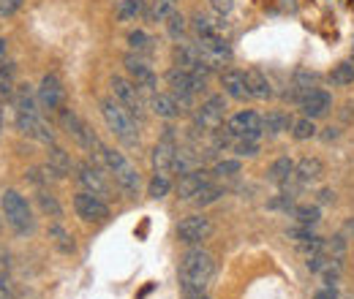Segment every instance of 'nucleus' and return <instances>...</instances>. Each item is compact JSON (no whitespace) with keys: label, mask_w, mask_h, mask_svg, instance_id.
Returning <instances> with one entry per match:
<instances>
[{"label":"nucleus","mask_w":354,"mask_h":299,"mask_svg":"<svg viewBox=\"0 0 354 299\" xmlns=\"http://www.w3.org/2000/svg\"><path fill=\"white\" fill-rule=\"evenodd\" d=\"M177 278H180V289H183L185 297L205 294L210 289L213 278H216V258L202 248H191L185 256L180 258Z\"/></svg>","instance_id":"1"},{"label":"nucleus","mask_w":354,"mask_h":299,"mask_svg":"<svg viewBox=\"0 0 354 299\" xmlns=\"http://www.w3.org/2000/svg\"><path fill=\"white\" fill-rule=\"evenodd\" d=\"M0 210H3V218L6 223L11 226V231L17 237H28L36 231V218H33V210L28 204V199L19 193V191H3L0 196Z\"/></svg>","instance_id":"2"},{"label":"nucleus","mask_w":354,"mask_h":299,"mask_svg":"<svg viewBox=\"0 0 354 299\" xmlns=\"http://www.w3.org/2000/svg\"><path fill=\"white\" fill-rule=\"evenodd\" d=\"M101 115H104L106 128L115 133V139H118L123 147H136V144H139L136 120H133L131 115H129L115 98H104V101H101Z\"/></svg>","instance_id":"3"},{"label":"nucleus","mask_w":354,"mask_h":299,"mask_svg":"<svg viewBox=\"0 0 354 299\" xmlns=\"http://www.w3.org/2000/svg\"><path fill=\"white\" fill-rule=\"evenodd\" d=\"M101 166L112 174L115 185H118L126 196H136V193H139V188H142V177H139V171L133 169L131 161H129L123 153L104 147V153H101Z\"/></svg>","instance_id":"4"},{"label":"nucleus","mask_w":354,"mask_h":299,"mask_svg":"<svg viewBox=\"0 0 354 299\" xmlns=\"http://www.w3.org/2000/svg\"><path fill=\"white\" fill-rule=\"evenodd\" d=\"M167 85H169V93L180 101V106L191 109L194 98L205 90V79H199V77H194V74H188V71H183V68L175 66V68L167 71Z\"/></svg>","instance_id":"5"},{"label":"nucleus","mask_w":354,"mask_h":299,"mask_svg":"<svg viewBox=\"0 0 354 299\" xmlns=\"http://www.w3.org/2000/svg\"><path fill=\"white\" fill-rule=\"evenodd\" d=\"M112 98L131 115L136 123H142V117H145V101H142V90L133 85L131 79L112 77Z\"/></svg>","instance_id":"6"},{"label":"nucleus","mask_w":354,"mask_h":299,"mask_svg":"<svg viewBox=\"0 0 354 299\" xmlns=\"http://www.w3.org/2000/svg\"><path fill=\"white\" fill-rule=\"evenodd\" d=\"M175 63H177V68H183V71H188V74H194V77H199V79H205V82H207V77L213 74V68L207 66V60H205V55L199 52L196 44L177 41Z\"/></svg>","instance_id":"7"},{"label":"nucleus","mask_w":354,"mask_h":299,"mask_svg":"<svg viewBox=\"0 0 354 299\" xmlns=\"http://www.w3.org/2000/svg\"><path fill=\"white\" fill-rule=\"evenodd\" d=\"M223 115H226V104H223V95H210L194 115V123L196 128L205 131V133H216L223 126Z\"/></svg>","instance_id":"8"},{"label":"nucleus","mask_w":354,"mask_h":299,"mask_svg":"<svg viewBox=\"0 0 354 299\" xmlns=\"http://www.w3.org/2000/svg\"><path fill=\"white\" fill-rule=\"evenodd\" d=\"M226 133H229L232 139H254V142H259V136L265 133V126H262V117H259L257 112L243 109V112H237L234 117H229Z\"/></svg>","instance_id":"9"},{"label":"nucleus","mask_w":354,"mask_h":299,"mask_svg":"<svg viewBox=\"0 0 354 299\" xmlns=\"http://www.w3.org/2000/svg\"><path fill=\"white\" fill-rule=\"evenodd\" d=\"M210 231H213L210 218H205V215H188L177 226V240L183 245H191L194 248V245H202L210 237Z\"/></svg>","instance_id":"10"},{"label":"nucleus","mask_w":354,"mask_h":299,"mask_svg":"<svg viewBox=\"0 0 354 299\" xmlns=\"http://www.w3.org/2000/svg\"><path fill=\"white\" fill-rule=\"evenodd\" d=\"M177 142L172 128L164 131V136L158 139V144L153 147V155H150V164L156 174H172L175 171V158H177Z\"/></svg>","instance_id":"11"},{"label":"nucleus","mask_w":354,"mask_h":299,"mask_svg":"<svg viewBox=\"0 0 354 299\" xmlns=\"http://www.w3.org/2000/svg\"><path fill=\"white\" fill-rule=\"evenodd\" d=\"M126 71H129V77H131V82L142 93H158V77H156V71L150 68V63L145 60V57H139V55H126Z\"/></svg>","instance_id":"12"},{"label":"nucleus","mask_w":354,"mask_h":299,"mask_svg":"<svg viewBox=\"0 0 354 299\" xmlns=\"http://www.w3.org/2000/svg\"><path fill=\"white\" fill-rule=\"evenodd\" d=\"M74 210H77V215H80L85 223H104V220L109 218L106 202H104L101 196H95V193H88V191H80V193L74 196Z\"/></svg>","instance_id":"13"},{"label":"nucleus","mask_w":354,"mask_h":299,"mask_svg":"<svg viewBox=\"0 0 354 299\" xmlns=\"http://www.w3.org/2000/svg\"><path fill=\"white\" fill-rule=\"evenodd\" d=\"M14 123H17V131L28 139H36L41 144H55V131L52 126H46V120L41 115H14Z\"/></svg>","instance_id":"14"},{"label":"nucleus","mask_w":354,"mask_h":299,"mask_svg":"<svg viewBox=\"0 0 354 299\" xmlns=\"http://www.w3.org/2000/svg\"><path fill=\"white\" fill-rule=\"evenodd\" d=\"M77 182L82 185V191L95 193V196H106L109 193V182H106V174L101 171L98 164H80L77 166Z\"/></svg>","instance_id":"15"},{"label":"nucleus","mask_w":354,"mask_h":299,"mask_svg":"<svg viewBox=\"0 0 354 299\" xmlns=\"http://www.w3.org/2000/svg\"><path fill=\"white\" fill-rule=\"evenodd\" d=\"M36 95H39L41 109H46V112H60V109H63L66 90H63L60 79H57L55 74H46L44 79H41V85H39V90H36Z\"/></svg>","instance_id":"16"},{"label":"nucleus","mask_w":354,"mask_h":299,"mask_svg":"<svg viewBox=\"0 0 354 299\" xmlns=\"http://www.w3.org/2000/svg\"><path fill=\"white\" fill-rule=\"evenodd\" d=\"M210 171L205 169H191L185 171V174H180V182H177V196L183 199V202H194L196 196H199V191L210 182Z\"/></svg>","instance_id":"17"},{"label":"nucleus","mask_w":354,"mask_h":299,"mask_svg":"<svg viewBox=\"0 0 354 299\" xmlns=\"http://www.w3.org/2000/svg\"><path fill=\"white\" fill-rule=\"evenodd\" d=\"M300 109H303V115L310 117V120H316V117H324L330 109H333V98H330V93L327 90H308L300 101Z\"/></svg>","instance_id":"18"},{"label":"nucleus","mask_w":354,"mask_h":299,"mask_svg":"<svg viewBox=\"0 0 354 299\" xmlns=\"http://www.w3.org/2000/svg\"><path fill=\"white\" fill-rule=\"evenodd\" d=\"M11 101H14V115H41L39 95L30 85H17Z\"/></svg>","instance_id":"19"},{"label":"nucleus","mask_w":354,"mask_h":299,"mask_svg":"<svg viewBox=\"0 0 354 299\" xmlns=\"http://www.w3.org/2000/svg\"><path fill=\"white\" fill-rule=\"evenodd\" d=\"M221 87H223V93H226L229 98H234V101H245V98H251L248 85H245V74L237 71V68H226V71H223Z\"/></svg>","instance_id":"20"},{"label":"nucleus","mask_w":354,"mask_h":299,"mask_svg":"<svg viewBox=\"0 0 354 299\" xmlns=\"http://www.w3.org/2000/svg\"><path fill=\"white\" fill-rule=\"evenodd\" d=\"M44 171L49 174V177H57V180L68 177V174H71V155H68L63 147L49 144V155H46Z\"/></svg>","instance_id":"21"},{"label":"nucleus","mask_w":354,"mask_h":299,"mask_svg":"<svg viewBox=\"0 0 354 299\" xmlns=\"http://www.w3.org/2000/svg\"><path fill=\"white\" fill-rule=\"evenodd\" d=\"M191 28H194L196 41H207V39H226L223 22L210 19V17H205V14H196V17L191 19Z\"/></svg>","instance_id":"22"},{"label":"nucleus","mask_w":354,"mask_h":299,"mask_svg":"<svg viewBox=\"0 0 354 299\" xmlns=\"http://www.w3.org/2000/svg\"><path fill=\"white\" fill-rule=\"evenodd\" d=\"M150 106H153V112H156L158 117H164V120H175V117H180V112H183L180 101H177L172 93H153Z\"/></svg>","instance_id":"23"},{"label":"nucleus","mask_w":354,"mask_h":299,"mask_svg":"<svg viewBox=\"0 0 354 299\" xmlns=\"http://www.w3.org/2000/svg\"><path fill=\"white\" fill-rule=\"evenodd\" d=\"M245 85H248L251 98H257V101H267V98H272V85H270V79H267L259 68L245 71Z\"/></svg>","instance_id":"24"},{"label":"nucleus","mask_w":354,"mask_h":299,"mask_svg":"<svg viewBox=\"0 0 354 299\" xmlns=\"http://www.w3.org/2000/svg\"><path fill=\"white\" fill-rule=\"evenodd\" d=\"M322 174H324V164H322L319 158H303L300 164H295V177H297L303 185L319 180Z\"/></svg>","instance_id":"25"},{"label":"nucleus","mask_w":354,"mask_h":299,"mask_svg":"<svg viewBox=\"0 0 354 299\" xmlns=\"http://www.w3.org/2000/svg\"><path fill=\"white\" fill-rule=\"evenodd\" d=\"M49 240H52V245H55L60 253H66V256L77 251L74 237H71V234H68V231H66L60 223H52V226H49Z\"/></svg>","instance_id":"26"},{"label":"nucleus","mask_w":354,"mask_h":299,"mask_svg":"<svg viewBox=\"0 0 354 299\" xmlns=\"http://www.w3.org/2000/svg\"><path fill=\"white\" fill-rule=\"evenodd\" d=\"M295 177V161L292 158H278L270 169H267V180L275 182V185H283L286 180Z\"/></svg>","instance_id":"27"},{"label":"nucleus","mask_w":354,"mask_h":299,"mask_svg":"<svg viewBox=\"0 0 354 299\" xmlns=\"http://www.w3.org/2000/svg\"><path fill=\"white\" fill-rule=\"evenodd\" d=\"M142 14H145V0H120L118 8H115L118 22H133Z\"/></svg>","instance_id":"28"},{"label":"nucleus","mask_w":354,"mask_h":299,"mask_svg":"<svg viewBox=\"0 0 354 299\" xmlns=\"http://www.w3.org/2000/svg\"><path fill=\"white\" fill-rule=\"evenodd\" d=\"M153 44L156 41H153L145 30H131V33H129V46H131L133 55H139V57H150V55L156 52Z\"/></svg>","instance_id":"29"},{"label":"nucleus","mask_w":354,"mask_h":299,"mask_svg":"<svg viewBox=\"0 0 354 299\" xmlns=\"http://www.w3.org/2000/svg\"><path fill=\"white\" fill-rule=\"evenodd\" d=\"M330 79H333V85H338V87L352 85L354 82V57H346L344 63H338V66L333 68Z\"/></svg>","instance_id":"30"},{"label":"nucleus","mask_w":354,"mask_h":299,"mask_svg":"<svg viewBox=\"0 0 354 299\" xmlns=\"http://www.w3.org/2000/svg\"><path fill=\"white\" fill-rule=\"evenodd\" d=\"M169 191H172L169 174H153V180H150V185H147V196H150V199H164Z\"/></svg>","instance_id":"31"},{"label":"nucleus","mask_w":354,"mask_h":299,"mask_svg":"<svg viewBox=\"0 0 354 299\" xmlns=\"http://www.w3.org/2000/svg\"><path fill=\"white\" fill-rule=\"evenodd\" d=\"M262 126H265L267 133H283V131L289 128V115H283V112H267L265 117H262Z\"/></svg>","instance_id":"32"},{"label":"nucleus","mask_w":354,"mask_h":299,"mask_svg":"<svg viewBox=\"0 0 354 299\" xmlns=\"http://www.w3.org/2000/svg\"><path fill=\"white\" fill-rule=\"evenodd\" d=\"M295 220L300 223V226H316L319 220H322V213H319V207L316 204H300V207H295Z\"/></svg>","instance_id":"33"},{"label":"nucleus","mask_w":354,"mask_h":299,"mask_svg":"<svg viewBox=\"0 0 354 299\" xmlns=\"http://www.w3.org/2000/svg\"><path fill=\"white\" fill-rule=\"evenodd\" d=\"M36 199H39V207H41V213H44V215H49V218H60V215H63V207L57 204V199H55L49 191L39 188Z\"/></svg>","instance_id":"34"},{"label":"nucleus","mask_w":354,"mask_h":299,"mask_svg":"<svg viewBox=\"0 0 354 299\" xmlns=\"http://www.w3.org/2000/svg\"><path fill=\"white\" fill-rule=\"evenodd\" d=\"M14 63H6L0 66V98H14Z\"/></svg>","instance_id":"35"},{"label":"nucleus","mask_w":354,"mask_h":299,"mask_svg":"<svg viewBox=\"0 0 354 299\" xmlns=\"http://www.w3.org/2000/svg\"><path fill=\"white\" fill-rule=\"evenodd\" d=\"M221 196H223V188H221V185H216V182L210 180V182H207V185L199 191V196H196L194 202H196L199 207H207V204H216Z\"/></svg>","instance_id":"36"},{"label":"nucleus","mask_w":354,"mask_h":299,"mask_svg":"<svg viewBox=\"0 0 354 299\" xmlns=\"http://www.w3.org/2000/svg\"><path fill=\"white\" fill-rule=\"evenodd\" d=\"M167 33H169V39L172 41H183L185 39V17L175 11L169 19H167Z\"/></svg>","instance_id":"37"},{"label":"nucleus","mask_w":354,"mask_h":299,"mask_svg":"<svg viewBox=\"0 0 354 299\" xmlns=\"http://www.w3.org/2000/svg\"><path fill=\"white\" fill-rule=\"evenodd\" d=\"M175 11H177V0H156V6H153V19H156V22H167Z\"/></svg>","instance_id":"38"},{"label":"nucleus","mask_w":354,"mask_h":299,"mask_svg":"<svg viewBox=\"0 0 354 299\" xmlns=\"http://www.w3.org/2000/svg\"><path fill=\"white\" fill-rule=\"evenodd\" d=\"M232 150H234L240 158H254V155L259 153V142H254V139H234Z\"/></svg>","instance_id":"39"},{"label":"nucleus","mask_w":354,"mask_h":299,"mask_svg":"<svg viewBox=\"0 0 354 299\" xmlns=\"http://www.w3.org/2000/svg\"><path fill=\"white\" fill-rule=\"evenodd\" d=\"M240 174V161L234 158H223L213 166V177H237Z\"/></svg>","instance_id":"40"},{"label":"nucleus","mask_w":354,"mask_h":299,"mask_svg":"<svg viewBox=\"0 0 354 299\" xmlns=\"http://www.w3.org/2000/svg\"><path fill=\"white\" fill-rule=\"evenodd\" d=\"M292 128H295L292 133H295V139H297V142H306V139H310V136H316V126H313V120H310V117L297 120Z\"/></svg>","instance_id":"41"},{"label":"nucleus","mask_w":354,"mask_h":299,"mask_svg":"<svg viewBox=\"0 0 354 299\" xmlns=\"http://www.w3.org/2000/svg\"><path fill=\"white\" fill-rule=\"evenodd\" d=\"M310 237H313V234H310L308 226H300V223H297V229H289V240H295L297 245H303V242L310 240Z\"/></svg>","instance_id":"42"},{"label":"nucleus","mask_w":354,"mask_h":299,"mask_svg":"<svg viewBox=\"0 0 354 299\" xmlns=\"http://www.w3.org/2000/svg\"><path fill=\"white\" fill-rule=\"evenodd\" d=\"M19 8H22V0H0V19L17 14Z\"/></svg>","instance_id":"43"},{"label":"nucleus","mask_w":354,"mask_h":299,"mask_svg":"<svg viewBox=\"0 0 354 299\" xmlns=\"http://www.w3.org/2000/svg\"><path fill=\"white\" fill-rule=\"evenodd\" d=\"M210 6L216 8V14H218V17H226V14H232L234 0H210Z\"/></svg>","instance_id":"44"},{"label":"nucleus","mask_w":354,"mask_h":299,"mask_svg":"<svg viewBox=\"0 0 354 299\" xmlns=\"http://www.w3.org/2000/svg\"><path fill=\"white\" fill-rule=\"evenodd\" d=\"M327 261H330V258L324 256V253H319V256H308V269L310 272H322V269L327 267Z\"/></svg>","instance_id":"45"},{"label":"nucleus","mask_w":354,"mask_h":299,"mask_svg":"<svg viewBox=\"0 0 354 299\" xmlns=\"http://www.w3.org/2000/svg\"><path fill=\"white\" fill-rule=\"evenodd\" d=\"M313 299H338V291H335L333 286H327V289H322Z\"/></svg>","instance_id":"46"},{"label":"nucleus","mask_w":354,"mask_h":299,"mask_svg":"<svg viewBox=\"0 0 354 299\" xmlns=\"http://www.w3.org/2000/svg\"><path fill=\"white\" fill-rule=\"evenodd\" d=\"M319 202H322V204H330V202H335V193H333L330 188H324V191L319 193Z\"/></svg>","instance_id":"47"},{"label":"nucleus","mask_w":354,"mask_h":299,"mask_svg":"<svg viewBox=\"0 0 354 299\" xmlns=\"http://www.w3.org/2000/svg\"><path fill=\"white\" fill-rule=\"evenodd\" d=\"M8 272V256L0 251V275H6Z\"/></svg>","instance_id":"48"},{"label":"nucleus","mask_w":354,"mask_h":299,"mask_svg":"<svg viewBox=\"0 0 354 299\" xmlns=\"http://www.w3.org/2000/svg\"><path fill=\"white\" fill-rule=\"evenodd\" d=\"M6 49H8V44H6V39H0V60L6 57Z\"/></svg>","instance_id":"49"},{"label":"nucleus","mask_w":354,"mask_h":299,"mask_svg":"<svg viewBox=\"0 0 354 299\" xmlns=\"http://www.w3.org/2000/svg\"><path fill=\"white\" fill-rule=\"evenodd\" d=\"M335 136H338V131L335 128H327V133H324V139H327V142H330V139H335Z\"/></svg>","instance_id":"50"},{"label":"nucleus","mask_w":354,"mask_h":299,"mask_svg":"<svg viewBox=\"0 0 354 299\" xmlns=\"http://www.w3.org/2000/svg\"><path fill=\"white\" fill-rule=\"evenodd\" d=\"M188 299H210V297H205V294H196V297H188Z\"/></svg>","instance_id":"51"},{"label":"nucleus","mask_w":354,"mask_h":299,"mask_svg":"<svg viewBox=\"0 0 354 299\" xmlns=\"http://www.w3.org/2000/svg\"><path fill=\"white\" fill-rule=\"evenodd\" d=\"M0 131H3V112H0Z\"/></svg>","instance_id":"52"},{"label":"nucleus","mask_w":354,"mask_h":299,"mask_svg":"<svg viewBox=\"0 0 354 299\" xmlns=\"http://www.w3.org/2000/svg\"><path fill=\"white\" fill-rule=\"evenodd\" d=\"M22 299H33V297H22Z\"/></svg>","instance_id":"53"}]
</instances>
